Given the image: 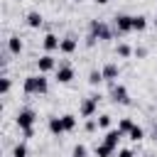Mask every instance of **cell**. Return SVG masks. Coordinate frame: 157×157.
Here are the masks:
<instances>
[{
    "label": "cell",
    "mask_w": 157,
    "mask_h": 157,
    "mask_svg": "<svg viewBox=\"0 0 157 157\" xmlns=\"http://www.w3.org/2000/svg\"><path fill=\"white\" fill-rule=\"evenodd\" d=\"M61 120H64V130H66V132H71V130L76 128V115L66 113V115H61Z\"/></svg>",
    "instance_id": "obj_20"
},
{
    "label": "cell",
    "mask_w": 157,
    "mask_h": 157,
    "mask_svg": "<svg viewBox=\"0 0 157 157\" xmlns=\"http://www.w3.org/2000/svg\"><path fill=\"white\" fill-rule=\"evenodd\" d=\"M147 29V17L145 15H132V32H145Z\"/></svg>",
    "instance_id": "obj_16"
},
{
    "label": "cell",
    "mask_w": 157,
    "mask_h": 157,
    "mask_svg": "<svg viewBox=\"0 0 157 157\" xmlns=\"http://www.w3.org/2000/svg\"><path fill=\"white\" fill-rule=\"evenodd\" d=\"M59 44H61V39H59L54 32H47V34H44V39H42V47H44L47 52H56V49H59Z\"/></svg>",
    "instance_id": "obj_9"
},
{
    "label": "cell",
    "mask_w": 157,
    "mask_h": 157,
    "mask_svg": "<svg viewBox=\"0 0 157 157\" xmlns=\"http://www.w3.org/2000/svg\"><path fill=\"white\" fill-rule=\"evenodd\" d=\"M118 157H135V155H132V150H120Z\"/></svg>",
    "instance_id": "obj_29"
},
{
    "label": "cell",
    "mask_w": 157,
    "mask_h": 157,
    "mask_svg": "<svg viewBox=\"0 0 157 157\" xmlns=\"http://www.w3.org/2000/svg\"><path fill=\"white\" fill-rule=\"evenodd\" d=\"M76 47H78V39L74 37V34H66V37H61V44H59V52L61 54H74L76 52Z\"/></svg>",
    "instance_id": "obj_6"
},
{
    "label": "cell",
    "mask_w": 157,
    "mask_h": 157,
    "mask_svg": "<svg viewBox=\"0 0 157 157\" xmlns=\"http://www.w3.org/2000/svg\"><path fill=\"white\" fill-rule=\"evenodd\" d=\"M10 88H12V81H10L7 76H2V81H0V93H2V96H7V93H10Z\"/></svg>",
    "instance_id": "obj_25"
},
{
    "label": "cell",
    "mask_w": 157,
    "mask_h": 157,
    "mask_svg": "<svg viewBox=\"0 0 157 157\" xmlns=\"http://www.w3.org/2000/svg\"><path fill=\"white\" fill-rule=\"evenodd\" d=\"M74 76H76V71H74V66H69V64H61V66L56 69V81H59V83H71Z\"/></svg>",
    "instance_id": "obj_8"
},
{
    "label": "cell",
    "mask_w": 157,
    "mask_h": 157,
    "mask_svg": "<svg viewBox=\"0 0 157 157\" xmlns=\"http://www.w3.org/2000/svg\"><path fill=\"white\" fill-rule=\"evenodd\" d=\"M155 22H157V15H155Z\"/></svg>",
    "instance_id": "obj_34"
},
{
    "label": "cell",
    "mask_w": 157,
    "mask_h": 157,
    "mask_svg": "<svg viewBox=\"0 0 157 157\" xmlns=\"http://www.w3.org/2000/svg\"><path fill=\"white\" fill-rule=\"evenodd\" d=\"M98 96H88V98H83L81 103H78V113H81V118H93L96 115V110H98Z\"/></svg>",
    "instance_id": "obj_3"
},
{
    "label": "cell",
    "mask_w": 157,
    "mask_h": 157,
    "mask_svg": "<svg viewBox=\"0 0 157 157\" xmlns=\"http://www.w3.org/2000/svg\"><path fill=\"white\" fill-rule=\"evenodd\" d=\"M132 52H135V49H132L130 44H125V42H120V44L115 47V54H118V56H123V59H128Z\"/></svg>",
    "instance_id": "obj_18"
},
{
    "label": "cell",
    "mask_w": 157,
    "mask_h": 157,
    "mask_svg": "<svg viewBox=\"0 0 157 157\" xmlns=\"http://www.w3.org/2000/svg\"><path fill=\"white\" fill-rule=\"evenodd\" d=\"M7 52H10V54H15V56L22 52V39H20L17 34H12V37L7 39Z\"/></svg>",
    "instance_id": "obj_15"
},
{
    "label": "cell",
    "mask_w": 157,
    "mask_h": 157,
    "mask_svg": "<svg viewBox=\"0 0 157 157\" xmlns=\"http://www.w3.org/2000/svg\"><path fill=\"white\" fill-rule=\"evenodd\" d=\"M42 22H44V17H42V12H37V10H32V12H27V27H32V29H37V27H42Z\"/></svg>",
    "instance_id": "obj_14"
},
{
    "label": "cell",
    "mask_w": 157,
    "mask_h": 157,
    "mask_svg": "<svg viewBox=\"0 0 157 157\" xmlns=\"http://www.w3.org/2000/svg\"><path fill=\"white\" fill-rule=\"evenodd\" d=\"M74 2H81V0H74Z\"/></svg>",
    "instance_id": "obj_33"
},
{
    "label": "cell",
    "mask_w": 157,
    "mask_h": 157,
    "mask_svg": "<svg viewBox=\"0 0 157 157\" xmlns=\"http://www.w3.org/2000/svg\"><path fill=\"white\" fill-rule=\"evenodd\" d=\"M110 98H113V103H123V105H128V103H130L128 88H125L123 83H113V88H110Z\"/></svg>",
    "instance_id": "obj_5"
},
{
    "label": "cell",
    "mask_w": 157,
    "mask_h": 157,
    "mask_svg": "<svg viewBox=\"0 0 157 157\" xmlns=\"http://www.w3.org/2000/svg\"><path fill=\"white\" fill-rule=\"evenodd\" d=\"M88 32L96 37V39H101V42H108V39H113V32L115 29H110L105 22H101V20H91V25H88Z\"/></svg>",
    "instance_id": "obj_1"
},
{
    "label": "cell",
    "mask_w": 157,
    "mask_h": 157,
    "mask_svg": "<svg viewBox=\"0 0 157 157\" xmlns=\"http://www.w3.org/2000/svg\"><path fill=\"white\" fill-rule=\"evenodd\" d=\"M135 128V123H132V118H120V123H118V130L123 132V135H128L130 130Z\"/></svg>",
    "instance_id": "obj_19"
},
{
    "label": "cell",
    "mask_w": 157,
    "mask_h": 157,
    "mask_svg": "<svg viewBox=\"0 0 157 157\" xmlns=\"http://www.w3.org/2000/svg\"><path fill=\"white\" fill-rule=\"evenodd\" d=\"M37 76H39V74L25 76V83H22V88H25V93H27V96H37Z\"/></svg>",
    "instance_id": "obj_12"
},
{
    "label": "cell",
    "mask_w": 157,
    "mask_h": 157,
    "mask_svg": "<svg viewBox=\"0 0 157 157\" xmlns=\"http://www.w3.org/2000/svg\"><path fill=\"white\" fill-rule=\"evenodd\" d=\"M101 71H103V78H105V81H115V78L120 76V66H118V64H113V61H108Z\"/></svg>",
    "instance_id": "obj_10"
},
{
    "label": "cell",
    "mask_w": 157,
    "mask_h": 157,
    "mask_svg": "<svg viewBox=\"0 0 157 157\" xmlns=\"http://www.w3.org/2000/svg\"><path fill=\"white\" fill-rule=\"evenodd\" d=\"M113 29H115L118 34H128V32H132V15H115V25H113Z\"/></svg>",
    "instance_id": "obj_4"
},
{
    "label": "cell",
    "mask_w": 157,
    "mask_h": 157,
    "mask_svg": "<svg viewBox=\"0 0 157 157\" xmlns=\"http://www.w3.org/2000/svg\"><path fill=\"white\" fill-rule=\"evenodd\" d=\"M96 120H98V128H103V130H108V128H110V120H113V118H110L108 113H103V115H98Z\"/></svg>",
    "instance_id": "obj_24"
},
{
    "label": "cell",
    "mask_w": 157,
    "mask_h": 157,
    "mask_svg": "<svg viewBox=\"0 0 157 157\" xmlns=\"http://www.w3.org/2000/svg\"><path fill=\"white\" fill-rule=\"evenodd\" d=\"M83 128H86V132H96V128H98V120H93V118H91V120H86V125H83Z\"/></svg>",
    "instance_id": "obj_27"
},
{
    "label": "cell",
    "mask_w": 157,
    "mask_h": 157,
    "mask_svg": "<svg viewBox=\"0 0 157 157\" xmlns=\"http://www.w3.org/2000/svg\"><path fill=\"white\" fill-rule=\"evenodd\" d=\"M22 135H25V140H27V137H32V135H34V128H29V130H22Z\"/></svg>",
    "instance_id": "obj_30"
},
{
    "label": "cell",
    "mask_w": 157,
    "mask_h": 157,
    "mask_svg": "<svg viewBox=\"0 0 157 157\" xmlns=\"http://www.w3.org/2000/svg\"><path fill=\"white\" fill-rule=\"evenodd\" d=\"M47 125H49V132H52V135H64V132H66V130H64V120H61L59 115H52Z\"/></svg>",
    "instance_id": "obj_11"
},
{
    "label": "cell",
    "mask_w": 157,
    "mask_h": 157,
    "mask_svg": "<svg viewBox=\"0 0 157 157\" xmlns=\"http://www.w3.org/2000/svg\"><path fill=\"white\" fill-rule=\"evenodd\" d=\"M113 150H115V147H110V145H105V142H98V145H96V157H113Z\"/></svg>",
    "instance_id": "obj_17"
},
{
    "label": "cell",
    "mask_w": 157,
    "mask_h": 157,
    "mask_svg": "<svg viewBox=\"0 0 157 157\" xmlns=\"http://www.w3.org/2000/svg\"><path fill=\"white\" fill-rule=\"evenodd\" d=\"M37 69H39V74H49V71H54V69H56V61H54V56H52V54H44V56H39V59H37Z\"/></svg>",
    "instance_id": "obj_7"
},
{
    "label": "cell",
    "mask_w": 157,
    "mask_h": 157,
    "mask_svg": "<svg viewBox=\"0 0 157 157\" xmlns=\"http://www.w3.org/2000/svg\"><path fill=\"white\" fill-rule=\"evenodd\" d=\"M88 155V150H86V145H76L74 150H71V157H86Z\"/></svg>",
    "instance_id": "obj_26"
},
{
    "label": "cell",
    "mask_w": 157,
    "mask_h": 157,
    "mask_svg": "<svg viewBox=\"0 0 157 157\" xmlns=\"http://www.w3.org/2000/svg\"><path fill=\"white\" fill-rule=\"evenodd\" d=\"M132 54L142 59V56H147V49H145V47H135V52H132Z\"/></svg>",
    "instance_id": "obj_28"
},
{
    "label": "cell",
    "mask_w": 157,
    "mask_h": 157,
    "mask_svg": "<svg viewBox=\"0 0 157 157\" xmlns=\"http://www.w3.org/2000/svg\"><path fill=\"white\" fill-rule=\"evenodd\" d=\"M152 140H155V142H157V125H155V128H152Z\"/></svg>",
    "instance_id": "obj_31"
},
{
    "label": "cell",
    "mask_w": 157,
    "mask_h": 157,
    "mask_svg": "<svg viewBox=\"0 0 157 157\" xmlns=\"http://www.w3.org/2000/svg\"><path fill=\"white\" fill-rule=\"evenodd\" d=\"M34 120H37V113H34L32 108H22V110L15 115V123H17L20 130H29V128H34Z\"/></svg>",
    "instance_id": "obj_2"
},
{
    "label": "cell",
    "mask_w": 157,
    "mask_h": 157,
    "mask_svg": "<svg viewBox=\"0 0 157 157\" xmlns=\"http://www.w3.org/2000/svg\"><path fill=\"white\" fill-rule=\"evenodd\" d=\"M12 157H27V145L25 142H17L12 147Z\"/></svg>",
    "instance_id": "obj_23"
},
{
    "label": "cell",
    "mask_w": 157,
    "mask_h": 157,
    "mask_svg": "<svg viewBox=\"0 0 157 157\" xmlns=\"http://www.w3.org/2000/svg\"><path fill=\"white\" fill-rule=\"evenodd\" d=\"M96 2H98V5H105V2H108V0H96Z\"/></svg>",
    "instance_id": "obj_32"
},
{
    "label": "cell",
    "mask_w": 157,
    "mask_h": 157,
    "mask_svg": "<svg viewBox=\"0 0 157 157\" xmlns=\"http://www.w3.org/2000/svg\"><path fill=\"white\" fill-rule=\"evenodd\" d=\"M101 81H105V78H103V71H98V69H93V71L88 74V83H91V86H98Z\"/></svg>",
    "instance_id": "obj_21"
},
{
    "label": "cell",
    "mask_w": 157,
    "mask_h": 157,
    "mask_svg": "<svg viewBox=\"0 0 157 157\" xmlns=\"http://www.w3.org/2000/svg\"><path fill=\"white\" fill-rule=\"evenodd\" d=\"M128 137H130V140H132V142H140V140H142V137H145V130H142V128H140V125H135V128H132V130H130V132H128Z\"/></svg>",
    "instance_id": "obj_22"
},
{
    "label": "cell",
    "mask_w": 157,
    "mask_h": 157,
    "mask_svg": "<svg viewBox=\"0 0 157 157\" xmlns=\"http://www.w3.org/2000/svg\"><path fill=\"white\" fill-rule=\"evenodd\" d=\"M120 137H123V132H120L118 128H113V130H108V132L103 135V142H105V145H110V147H118Z\"/></svg>",
    "instance_id": "obj_13"
}]
</instances>
